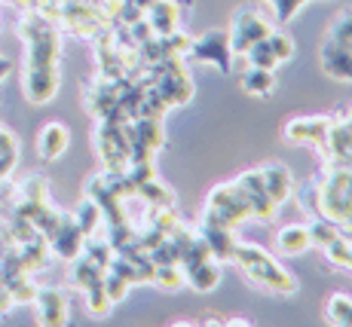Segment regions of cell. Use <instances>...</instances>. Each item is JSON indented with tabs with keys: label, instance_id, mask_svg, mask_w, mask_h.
I'll use <instances>...</instances> for the list:
<instances>
[{
	"label": "cell",
	"instance_id": "8992f818",
	"mask_svg": "<svg viewBox=\"0 0 352 327\" xmlns=\"http://www.w3.org/2000/svg\"><path fill=\"white\" fill-rule=\"evenodd\" d=\"M239 190L245 193V199H248V205H252V217H261V221H273L276 217V202L267 196V190H263V178H261V172H245V174H239Z\"/></svg>",
	"mask_w": 352,
	"mask_h": 327
},
{
	"label": "cell",
	"instance_id": "277c9868",
	"mask_svg": "<svg viewBox=\"0 0 352 327\" xmlns=\"http://www.w3.org/2000/svg\"><path fill=\"white\" fill-rule=\"evenodd\" d=\"M187 56H193L196 61H202V65L218 67L221 74H230V67H233V49H230V34H224V31H212V34H206V37L193 40V43H190V52H187Z\"/></svg>",
	"mask_w": 352,
	"mask_h": 327
},
{
	"label": "cell",
	"instance_id": "d6a6232c",
	"mask_svg": "<svg viewBox=\"0 0 352 327\" xmlns=\"http://www.w3.org/2000/svg\"><path fill=\"white\" fill-rule=\"evenodd\" d=\"M346 126L352 128V111H349V117H346Z\"/></svg>",
	"mask_w": 352,
	"mask_h": 327
},
{
	"label": "cell",
	"instance_id": "52a82bcc",
	"mask_svg": "<svg viewBox=\"0 0 352 327\" xmlns=\"http://www.w3.org/2000/svg\"><path fill=\"white\" fill-rule=\"evenodd\" d=\"M46 242L52 245V251H56L58 257H65V260H77V257L83 254L86 236L80 233V227H77V221H74V217H62V221H58V227L52 229V236L46 238Z\"/></svg>",
	"mask_w": 352,
	"mask_h": 327
},
{
	"label": "cell",
	"instance_id": "6da1fadb",
	"mask_svg": "<svg viewBox=\"0 0 352 327\" xmlns=\"http://www.w3.org/2000/svg\"><path fill=\"white\" fill-rule=\"evenodd\" d=\"M230 260L245 269V275L261 284V288L273 291V294H285V297L297 294L294 275L282 269L279 263L263 248H257V245H233V257H230Z\"/></svg>",
	"mask_w": 352,
	"mask_h": 327
},
{
	"label": "cell",
	"instance_id": "d6986e66",
	"mask_svg": "<svg viewBox=\"0 0 352 327\" xmlns=\"http://www.w3.org/2000/svg\"><path fill=\"white\" fill-rule=\"evenodd\" d=\"M138 199H144L151 208H175V193L168 187H162L157 178L141 183V187H138Z\"/></svg>",
	"mask_w": 352,
	"mask_h": 327
},
{
	"label": "cell",
	"instance_id": "cb8c5ba5",
	"mask_svg": "<svg viewBox=\"0 0 352 327\" xmlns=\"http://www.w3.org/2000/svg\"><path fill=\"white\" fill-rule=\"evenodd\" d=\"M83 294H86V309H89L92 312V315H107V312H111V297H107L104 294V284H92V288H86L83 291Z\"/></svg>",
	"mask_w": 352,
	"mask_h": 327
},
{
	"label": "cell",
	"instance_id": "ba28073f",
	"mask_svg": "<svg viewBox=\"0 0 352 327\" xmlns=\"http://www.w3.org/2000/svg\"><path fill=\"white\" fill-rule=\"evenodd\" d=\"M184 10H190V0H157V3L147 10V22L157 37L178 31V22L184 16Z\"/></svg>",
	"mask_w": 352,
	"mask_h": 327
},
{
	"label": "cell",
	"instance_id": "ffe728a7",
	"mask_svg": "<svg viewBox=\"0 0 352 327\" xmlns=\"http://www.w3.org/2000/svg\"><path fill=\"white\" fill-rule=\"evenodd\" d=\"M71 278H74V284H77L80 291H86V288H92V284H98L101 278H104V269L96 267L86 254H80L77 263H74V275Z\"/></svg>",
	"mask_w": 352,
	"mask_h": 327
},
{
	"label": "cell",
	"instance_id": "836d02e7",
	"mask_svg": "<svg viewBox=\"0 0 352 327\" xmlns=\"http://www.w3.org/2000/svg\"><path fill=\"white\" fill-rule=\"evenodd\" d=\"M267 3H273V0H267Z\"/></svg>",
	"mask_w": 352,
	"mask_h": 327
},
{
	"label": "cell",
	"instance_id": "4fadbf2b",
	"mask_svg": "<svg viewBox=\"0 0 352 327\" xmlns=\"http://www.w3.org/2000/svg\"><path fill=\"white\" fill-rule=\"evenodd\" d=\"M34 303H37L40 322H43V324L56 327V324H65V322H67V297L62 294V291H56V288L37 291Z\"/></svg>",
	"mask_w": 352,
	"mask_h": 327
},
{
	"label": "cell",
	"instance_id": "5b68a950",
	"mask_svg": "<svg viewBox=\"0 0 352 327\" xmlns=\"http://www.w3.org/2000/svg\"><path fill=\"white\" fill-rule=\"evenodd\" d=\"M322 150H324V156L331 159L334 168H352V128L346 126V122L331 120Z\"/></svg>",
	"mask_w": 352,
	"mask_h": 327
},
{
	"label": "cell",
	"instance_id": "2e32d148",
	"mask_svg": "<svg viewBox=\"0 0 352 327\" xmlns=\"http://www.w3.org/2000/svg\"><path fill=\"white\" fill-rule=\"evenodd\" d=\"M67 144H71V135H67V128L62 122H50L37 138V150L43 159H58V156L67 150Z\"/></svg>",
	"mask_w": 352,
	"mask_h": 327
},
{
	"label": "cell",
	"instance_id": "5bb4252c",
	"mask_svg": "<svg viewBox=\"0 0 352 327\" xmlns=\"http://www.w3.org/2000/svg\"><path fill=\"white\" fill-rule=\"evenodd\" d=\"M181 272H184V284H190L199 294L218 288V282H221V263L214 260V257H206V260L193 263V267H184Z\"/></svg>",
	"mask_w": 352,
	"mask_h": 327
},
{
	"label": "cell",
	"instance_id": "9c48e42d",
	"mask_svg": "<svg viewBox=\"0 0 352 327\" xmlns=\"http://www.w3.org/2000/svg\"><path fill=\"white\" fill-rule=\"evenodd\" d=\"M58 92V67H25V95L34 104H46Z\"/></svg>",
	"mask_w": 352,
	"mask_h": 327
},
{
	"label": "cell",
	"instance_id": "7402d4cb",
	"mask_svg": "<svg viewBox=\"0 0 352 327\" xmlns=\"http://www.w3.org/2000/svg\"><path fill=\"white\" fill-rule=\"evenodd\" d=\"M245 61H248V67H267V71H276V65H279L276 56H273V49H270L267 37L248 46V49H245Z\"/></svg>",
	"mask_w": 352,
	"mask_h": 327
},
{
	"label": "cell",
	"instance_id": "603a6c76",
	"mask_svg": "<svg viewBox=\"0 0 352 327\" xmlns=\"http://www.w3.org/2000/svg\"><path fill=\"white\" fill-rule=\"evenodd\" d=\"M153 284H160V288H181L184 284V272H181L178 263H166V267H157L153 269Z\"/></svg>",
	"mask_w": 352,
	"mask_h": 327
},
{
	"label": "cell",
	"instance_id": "f546056e",
	"mask_svg": "<svg viewBox=\"0 0 352 327\" xmlns=\"http://www.w3.org/2000/svg\"><path fill=\"white\" fill-rule=\"evenodd\" d=\"M303 3H307V0H273L276 19H279V22H288V19H294L297 12H300Z\"/></svg>",
	"mask_w": 352,
	"mask_h": 327
},
{
	"label": "cell",
	"instance_id": "83f0119b",
	"mask_svg": "<svg viewBox=\"0 0 352 327\" xmlns=\"http://www.w3.org/2000/svg\"><path fill=\"white\" fill-rule=\"evenodd\" d=\"M83 254L89 257L96 267H101L107 272V267H111V260H113V248H111V242H92V245H83Z\"/></svg>",
	"mask_w": 352,
	"mask_h": 327
},
{
	"label": "cell",
	"instance_id": "4316f807",
	"mask_svg": "<svg viewBox=\"0 0 352 327\" xmlns=\"http://www.w3.org/2000/svg\"><path fill=\"white\" fill-rule=\"evenodd\" d=\"M331 40L343 46H352V10H343L340 16L331 22Z\"/></svg>",
	"mask_w": 352,
	"mask_h": 327
},
{
	"label": "cell",
	"instance_id": "3957f363",
	"mask_svg": "<svg viewBox=\"0 0 352 327\" xmlns=\"http://www.w3.org/2000/svg\"><path fill=\"white\" fill-rule=\"evenodd\" d=\"M270 31H273V25L257 10H239L233 19V31H230V49H233V56H242L248 46L263 40Z\"/></svg>",
	"mask_w": 352,
	"mask_h": 327
},
{
	"label": "cell",
	"instance_id": "7a4b0ae2",
	"mask_svg": "<svg viewBox=\"0 0 352 327\" xmlns=\"http://www.w3.org/2000/svg\"><path fill=\"white\" fill-rule=\"evenodd\" d=\"M252 217V205H248L245 193L239 190V183H221L208 193V205H206V214L202 221L206 223H218V227H239Z\"/></svg>",
	"mask_w": 352,
	"mask_h": 327
},
{
	"label": "cell",
	"instance_id": "44dd1931",
	"mask_svg": "<svg viewBox=\"0 0 352 327\" xmlns=\"http://www.w3.org/2000/svg\"><path fill=\"white\" fill-rule=\"evenodd\" d=\"M74 221H77L80 233L89 238L101 227V223H104V214H101V208H98L96 199H83V205L77 208V217H74Z\"/></svg>",
	"mask_w": 352,
	"mask_h": 327
},
{
	"label": "cell",
	"instance_id": "9a60e30c",
	"mask_svg": "<svg viewBox=\"0 0 352 327\" xmlns=\"http://www.w3.org/2000/svg\"><path fill=\"white\" fill-rule=\"evenodd\" d=\"M199 233H202V242L208 245V254H212L218 263H224V260H230V257H233V245H236L233 229L202 221V229H199Z\"/></svg>",
	"mask_w": 352,
	"mask_h": 327
},
{
	"label": "cell",
	"instance_id": "484cf974",
	"mask_svg": "<svg viewBox=\"0 0 352 327\" xmlns=\"http://www.w3.org/2000/svg\"><path fill=\"white\" fill-rule=\"evenodd\" d=\"M267 43H270V49H273V56H276V61H279V65L294 56V40H291L288 34L270 31V34H267Z\"/></svg>",
	"mask_w": 352,
	"mask_h": 327
},
{
	"label": "cell",
	"instance_id": "ac0fdd59",
	"mask_svg": "<svg viewBox=\"0 0 352 327\" xmlns=\"http://www.w3.org/2000/svg\"><path fill=\"white\" fill-rule=\"evenodd\" d=\"M239 86L254 98H267L276 89V77L267 67H245V74H239Z\"/></svg>",
	"mask_w": 352,
	"mask_h": 327
},
{
	"label": "cell",
	"instance_id": "8fae6325",
	"mask_svg": "<svg viewBox=\"0 0 352 327\" xmlns=\"http://www.w3.org/2000/svg\"><path fill=\"white\" fill-rule=\"evenodd\" d=\"M261 178H263V190H267V196L276 205L291 199V193H294V178H291V172L282 162H270L267 168H261Z\"/></svg>",
	"mask_w": 352,
	"mask_h": 327
},
{
	"label": "cell",
	"instance_id": "4dcf8cb0",
	"mask_svg": "<svg viewBox=\"0 0 352 327\" xmlns=\"http://www.w3.org/2000/svg\"><path fill=\"white\" fill-rule=\"evenodd\" d=\"M12 166H16V150H6V153H0V181H3L6 174L12 172Z\"/></svg>",
	"mask_w": 352,
	"mask_h": 327
},
{
	"label": "cell",
	"instance_id": "d4e9b609",
	"mask_svg": "<svg viewBox=\"0 0 352 327\" xmlns=\"http://www.w3.org/2000/svg\"><path fill=\"white\" fill-rule=\"evenodd\" d=\"M101 284H104V294L111 297V303H120V300L129 294V288H132V284H129L126 278L120 275V272H113V269H107V272H104Z\"/></svg>",
	"mask_w": 352,
	"mask_h": 327
},
{
	"label": "cell",
	"instance_id": "e0dca14e",
	"mask_svg": "<svg viewBox=\"0 0 352 327\" xmlns=\"http://www.w3.org/2000/svg\"><path fill=\"white\" fill-rule=\"evenodd\" d=\"M276 245H279L282 254L297 257V254H303V251L313 248V236H309V227L294 223V227H285L279 236H276Z\"/></svg>",
	"mask_w": 352,
	"mask_h": 327
},
{
	"label": "cell",
	"instance_id": "30bf717a",
	"mask_svg": "<svg viewBox=\"0 0 352 327\" xmlns=\"http://www.w3.org/2000/svg\"><path fill=\"white\" fill-rule=\"evenodd\" d=\"M328 126H331L328 117H303V120L288 122L282 135H285V141H291V144L322 147L324 144V135H328Z\"/></svg>",
	"mask_w": 352,
	"mask_h": 327
},
{
	"label": "cell",
	"instance_id": "f1b7e54d",
	"mask_svg": "<svg viewBox=\"0 0 352 327\" xmlns=\"http://www.w3.org/2000/svg\"><path fill=\"white\" fill-rule=\"evenodd\" d=\"M328 318H331V324H352V300H346V297H331Z\"/></svg>",
	"mask_w": 352,
	"mask_h": 327
},
{
	"label": "cell",
	"instance_id": "7c38bea8",
	"mask_svg": "<svg viewBox=\"0 0 352 327\" xmlns=\"http://www.w3.org/2000/svg\"><path fill=\"white\" fill-rule=\"evenodd\" d=\"M322 71L334 80H352V46L328 40L322 46Z\"/></svg>",
	"mask_w": 352,
	"mask_h": 327
},
{
	"label": "cell",
	"instance_id": "1f68e13d",
	"mask_svg": "<svg viewBox=\"0 0 352 327\" xmlns=\"http://www.w3.org/2000/svg\"><path fill=\"white\" fill-rule=\"evenodd\" d=\"M6 71H10V61H6V58H0V80L6 77Z\"/></svg>",
	"mask_w": 352,
	"mask_h": 327
}]
</instances>
